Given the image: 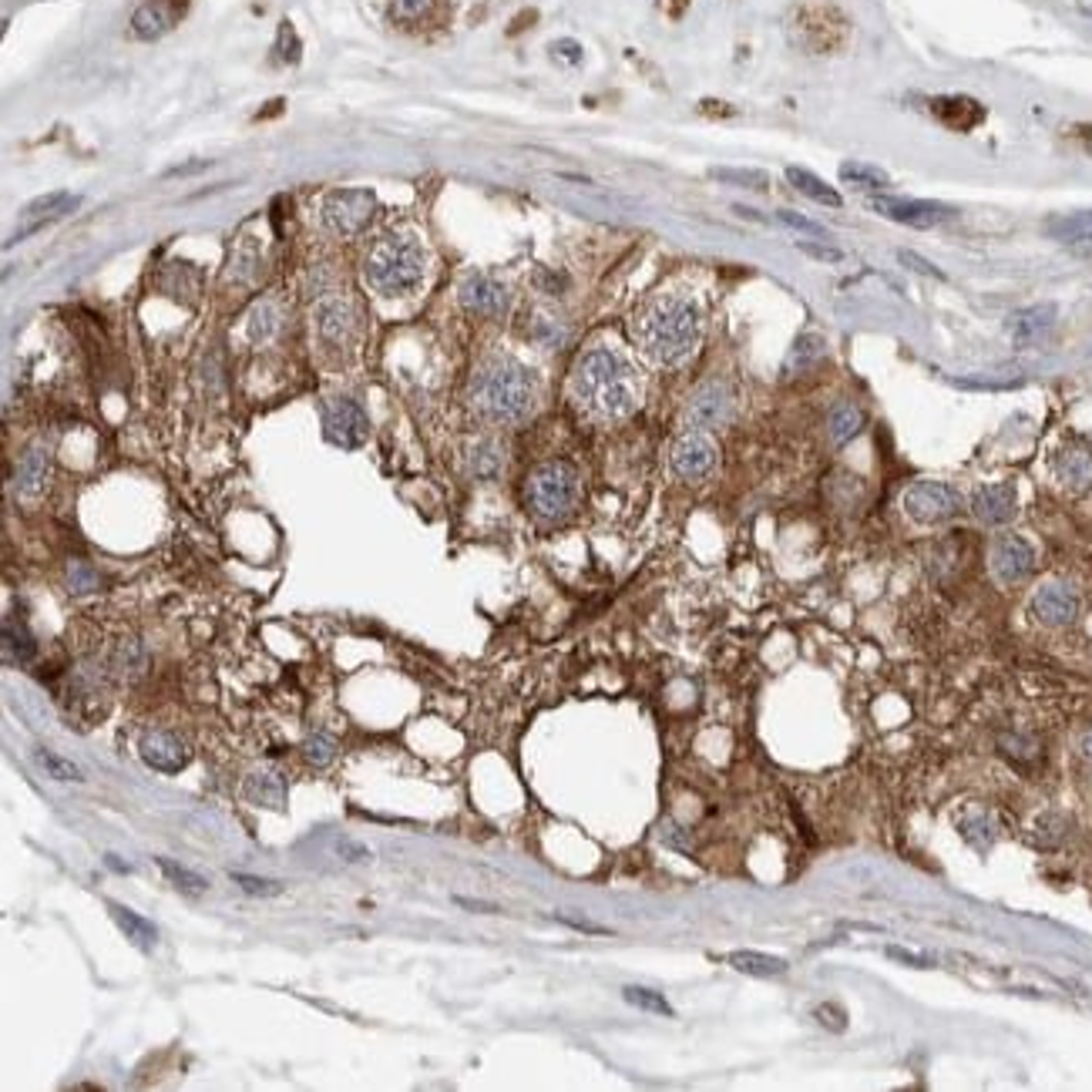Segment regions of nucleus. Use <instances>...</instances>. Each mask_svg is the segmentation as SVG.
<instances>
[{"label": "nucleus", "mask_w": 1092, "mask_h": 1092, "mask_svg": "<svg viewBox=\"0 0 1092 1092\" xmlns=\"http://www.w3.org/2000/svg\"><path fill=\"white\" fill-rule=\"evenodd\" d=\"M71 575H74V589L78 592H88L94 586L91 572H84V565H71Z\"/></svg>", "instance_id": "obj_49"}, {"label": "nucleus", "mask_w": 1092, "mask_h": 1092, "mask_svg": "<svg viewBox=\"0 0 1092 1092\" xmlns=\"http://www.w3.org/2000/svg\"><path fill=\"white\" fill-rule=\"evenodd\" d=\"M457 303L474 316H501L511 306V290L487 273H467L457 286Z\"/></svg>", "instance_id": "obj_12"}, {"label": "nucleus", "mask_w": 1092, "mask_h": 1092, "mask_svg": "<svg viewBox=\"0 0 1092 1092\" xmlns=\"http://www.w3.org/2000/svg\"><path fill=\"white\" fill-rule=\"evenodd\" d=\"M569 394L575 407L596 420H622L639 407L642 377L626 353L616 347H589L575 360Z\"/></svg>", "instance_id": "obj_1"}, {"label": "nucleus", "mask_w": 1092, "mask_h": 1092, "mask_svg": "<svg viewBox=\"0 0 1092 1092\" xmlns=\"http://www.w3.org/2000/svg\"><path fill=\"white\" fill-rule=\"evenodd\" d=\"M716 461H720V451L706 430H686L669 451V471L686 484L706 481L716 471Z\"/></svg>", "instance_id": "obj_8"}, {"label": "nucleus", "mask_w": 1092, "mask_h": 1092, "mask_svg": "<svg viewBox=\"0 0 1092 1092\" xmlns=\"http://www.w3.org/2000/svg\"><path fill=\"white\" fill-rule=\"evenodd\" d=\"M233 880H236L239 887L246 890V894H253V897H276V894H280V890H283L280 880H266V877H253V874H239V870L233 874Z\"/></svg>", "instance_id": "obj_41"}, {"label": "nucleus", "mask_w": 1092, "mask_h": 1092, "mask_svg": "<svg viewBox=\"0 0 1092 1092\" xmlns=\"http://www.w3.org/2000/svg\"><path fill=\"white\" fill-rule=\"evenodd\" d=\"M1082 753H1086L1089 760H1092V730H1089L1086 736H1082Z\"/></svg>", "instance_id": "obj_53"}, {"label": "nucleus", "mask_w": 1092, "mask_h": 1092, "mask_svg": "<svg viewBox=\"0 0 1092 1092\" xmlns=\"http://www.w3.org/2000/svg\"><path fill=\"white\" fill-rule=\"evenodd\" d=\"M280 54H283L290 64L300 61V54H303V51H300V37H296L293 24H280Z\"/></svg>", "instance_id": "obj_43"}, {"label": "nucleus", "mask_w": 1092, "mask_h": 1092, "mask_svg": "<svg viewBox=\"0 0 1092 1092\" xmlns=\"http://www.w3.org/2000/svg\"><path fill=\"white\" fill-rule=\"evenodd\" d=\"M158 867H161V874L171 880V884L189 890V894H203V890H209V880L203 874H196V870L186 867V864H175V860H168V857H158Z\"/></svg>", "instance_id": "obj_33"}, {"label": "nucleus", "mask_w": 1092, "mask_h": 1092, "mask_svg": "<svg viewBox=\"0 0 1092 1092\" xmlns=\"http://www.w3.org/2000/svg\"><path fill=\"white\" fill-rule=\"evenodd\" d=\"M723 962L743 975H756V979H773V975H783L790 969L787 958L763 955V952H730V955H723Z\"/></svg>", "instance_id": "obj_26"}, {"label": "nucleus", "mask_w": 1092, "mask_h": 1092, "mask_svg": "<svg viewBox=\"0 0 1092 1092\" xmlns=\"http://www.w3.org/2000/svg\"><path fill=\"white\" fill-rule=\"evenodd\" d=\"M817 1019L827 1025V1029H833V1032L844 1029V1012L833 1009V1005H823V1009H817Z\"/></svg>", "instance_id": "obj_48"}, {"label": "nucleus", "mask_w": 1092, "mask_h": 1092, "mask_svg": "<svg viewBox=\"0 0 1092 1092\" xmlns=\"http://www.w3.org/2000/svg\"><path fill=\"white\" fill-rule=\"evenodd\" d=\"M1086 233H1092V209H1089V213L1062 216V219H1056V223L1049 226V236L1066 239V243H1076V239L1086 236Z\"/></svg>", "instance_id": "obj_35"}, {"label": "nucleus", "mask_w": 1092, "mask_h": 1092, "mask_svg": "<svg viewBox=\"0 0 1092 1092\" xmlns=\"http://www.w3.org/2000/svg\"><path fill=\"white\" fill-rule=\"evenodd\" d=\"M897 260H901V266H907V270H915V273H925V276H935V280H945V273L938 270V266L928 263L925 256L912 253V249H901V253H897Z\"/></svg>", "instance_id": "obj_42"}, {"label": "nucleus", "mask_w": 1092, "mask_h": 1092, "mask_svg": "<svg viewBox=\"0 0 1092 1092\" xmlns=\"http://www.w3.org/2000/svg\"><path fill=\"white\" fill-rule=\"evenodd\" d=\"M787 178H790V186H793V189L803 192V196L813 199V203H820V206H827V209H840V206H844V199H840V192L833 189V186H827V181H823L820 175H813L810 168L790 165V168H787Z\"/></svg>", "instance_id": "obj_27"}, {"label": "nucleus", "mask_w": 1092, "mask_h": 1092, "mask_svg": "<svg viewBox=\"0 0 1092 1092\" xmlns=\"http://www.w3.org/2000/svg\"><path fill=\"white\" fill-rule=\"evenodd\" d=\"M373 213H377V199L367 189H337L323 199L320 219L330 233L337 236H357L370 226Z\"/></svg>", "instance_id": "obj_7"}, {"label": "nucleus", "mask_w": 1092, "mask_h": 1092, "mask_svg": "<svg viewBox=\"0 0 1092 1092\" xmlns=\"http://www.w3.org/2000/svg\"><path fill=\"white\" fill-rule=\"evenodd\" d=\"M323 424H327V437L340 447H360L370 434L367 414H363V407L350 397L333 400L327 407V414H323Z\"/></svg>", "instance_id": "obj_15"}, {"label": "nucleus", "mask_w": 1092, "mask_h": 1092, "mask_svg": "<svg viewBox=\"0 0 1092 1092\" xmlns=\"http://www.w3.org/2000/svg\"><path fill=\"white\" fill-rule=\"evenodd\" d=\"M887 958H897V962H907V965H918V969H932V958L925 955H915V952H901V948H884Z\"/></svg>", "instance_id": "obj_47"}, {"label": "nucleus", "mask_w": 1092, "mask_h": 1092, "mask_svg": "<svg viewBox=\"0 0 1092 1092\" xmlns=\"http://www.w3.org/2000/svg\"><path fill=\"white\" fill-rule=\"evenodd\" d=\"M303 753H306V760H310L313 766H327V763L333 760V753H337V743H333V736H330V733H320V730H316L313 736H306Z\"/></svg>", "instance_id": "obj_38"}, {"label": "nucleus", "mask_w": 1092, "mask_h": 1092, "mask_svg": "<svg viewBox=\"0 0 1092 1092\" xmlns=\"http://www.w3.org/2000/svg\"><path fill=\"white\" fill-rule=\"evenodd\" d=\"M820 353H823V340H820V337H813V333H807V337H800L797 343H793V350H790L787 367H783V373H787V377H790V373L807 370L810 363L820 357Z\"/></svg>", "instance_id": "obj_34"}, {"label": "nucleus", "mask_w": 1092, "mask_h": 1092, "mask_svg": "<svg viewBox=\"0 0 1092 1092\" xmlns=\"http://www.w3.org/2000/svg\"><path fill=\"white\" fill-rule=\"evenodd\" d=\"M989 565H992V575L1002 582V586H1019V582H1025L1032 572H1036V549H1032V541L1022 538V534H1002V538H995V544H992Z\"/></svg>", "instance_id": "obj_10"}, {"label": "nucleus", "mask_w": 1092, "mask_h": 1092, "mask_svg": "<svg viewBox=\"0 0 1092 1092\" xmlns=\"http://www.w3.org/2000/svg\"><path fill=\"white\" fill-rule=\"evenodd\" d=\"M579 471L569 461H544L524 481V501L538 518L562 521L579 504Z\"/></svg>", "instance_id": "obj_5"}, {"label": "nucleus", "mask_w": 1092, "mask_h": 1092, "mask_svg": "<svg viewBox=\"0 0 1092 1092\" xmlns=\"http://www.w3.org/2000/svg\"><path fill=\"white\" fill-rule=\"evenodd\" d=\"M246 800L266 810H283L286 803V780L276 770H256L246 777Z\"/></svg>", "instance_id": "obj_23"}, {"label": "nucleus", "mask_w": 1092, "mask_h": 1092, "mask_svg": "<svg viewBox=\"0 0 1092 1092\" xmlns=\"http://www.w3.org/2000/svg\"><path fill=\"white\" fill-rule=\"evenodd\" d=\"M276 330V313L270 303H260L253 313H249V337H253L256 343L260 340H270Z\"/></svg>", "instance_id": "obj_40"}, {"label": "nucleus", "mask_w": 1092, "mask_h": 1092, "mask_svg": "<svg viewBox=\"0 0 1092 1092\" xmlns=\"http://www.w3.org/2000/svg\"><path fill=\"white\" fill-rule=\"evenodd\" d=\"M111 915H114V922H118L121 932L128 935V942H135L141 952H151V948H155V942H158L155 925L145 922V918H141L138 912H131V907H121V904H111Z\"/></svg>", "instance_id": "obj_29"}, {"label": "nucleus", "mask_w": 1092, "mask_h": 1092, "mask_svg": "<svg viewBox=\"0 0 1092 1092\" xmlns=\"http://www.w3.org/2000/svg\"><path fill=\"white\" fill-rule=\"evenodd\" d=\"M434 14V0H390V17L397 24H417Z\"/></svg>", "instance_id": "obj_36"}, {"label": "nucleus", "mask_w": 1092, "mask_h": 1092, "mask_svg": "<svg viewBox=\"0 0 1092 1092\" xmlns=\"http://www.w3.org/2000/svg\"><path fill=\"white\" fill-rule=\"evenodd\" d=\"M874 209L887 216L890 223H901L912 229H935L945 223H955L958 209L945 203H928V199H874Z\"/></svg>", "instance_id": "obj_11"}, {"label": "nucleus", "mask_w": 1092, "mask_h": 1092, "mask_svg": "<svg viewBox=\"0 0 1092 1092\" xmlns=\"http://www.w3.org/2000/svg\"><path fill=\"white\" fill-rule=\"evenodd\" d=\"M78 203H81V199L78 196H68V192H54V196L34 199V203L21 213V229H17V239L31 236L34 229H41L47 223H57V219H64L68 213H74V209H78Z\"/></svg>", "instance_id": "obj_19"}, {"label": "nucleus", "mask_w": 1092, "mask_h": 1092, "mask_svg": "<svg viewBox=\"0 0 1092 1092\" xmlns=\"http://www.w3.org/2000/svg\"><path fill=\"white\" fill-rule=\"evenodd\" d=\"M424 246L410 233H383L363 256V276L377 296H407L424 280Z\"/></svg>", "instance_id": "obj_4"}, {"label": "nucleus", "mask_w": 1092, "mask_h": 1092, "mask_svg": "<svg viewBox=\"0 0 1092 1092\" xmlns=\"http://www.w3.org/2000/svg\"><path fill=\"white\" fill-rule=\"evenodd\" d=\"M622 995H626V1002L636 1005V1009H646V1012H656V1015H673V1005H669L659 992L636 989V985H632V989H626Z\"/></svg>", "instance_id": "obj_39"}, {"label": "nucleus", "mask_w": 1092, "mask_h": 1092, "mask_svg": "<svg viewBox=\"0 0 1092 1092\" xmlns=\"http://www.w3.org/2000/svg\"><path fill=\"white\" fill-rule=\"evenodd\" d=\"M47 464H51V454H47L44 444L27 447V454L17 464V491L24 497H34L47 481Z\"/></svg>", "instance_id": "obj_25"}, {"label": "nucleus", "mask_w": 1092, "mask_h": 1092, "mask_svg": "<svg viewBox=\"0 0 1092 1092\" xmlns=\"http://www.w3.org/2000/svg\"><path fill=\"white\" fill-rule=\"evenodd\" d=\"M108 867H111V870H124V874H128V870H131L128 864H121V860L114 857V854H108Z\"/></svg>", "instance_id": "obj_51"}, {"label": "nucleus", "mask_w": 1092, "mask_h": 1092, "mask_svg": "<svg viewBox=\"0 0 1092 1092\" xmlns=\"http://www.w3.org/2000/svg\"><path fill=\"white\" fill-rule=\"evenodd\" d=\"M1079 592L1069 586V582H1046V586L1036 589L1032 596V616H1036L1042 626L1062 629L1072 626L1079 619Z\"/></svg>", "instance_id": "obj_13"}, {"label": "nucleus", "mask_w": 1092, "mask_h": 1092, "mask_svg": "<svg viewBox=\"0 0 1092 1092\" xmlns=\"http://www.w3.org/2000/svg\"><path fill=\"white\" fill-rule=\"evenodd\" d=\"M840 178H844L847 186L867 189V192H884V189H890V175H887V171L867 165V161H844V165H840Z\"/></svg>", "instance_id": "obj_32"}, {"label": "nucleus", "mask_w": 1092, "mask_h": 1092, "mask_svg": "<svg viewBox=\"0 0 1092 1092\" xmlns=\"http://www.w3.org/2000/svg\"><path fill=\"white\" fill-rule=\"evenodd\" d=\"M632 330H636L639 350L656 367H683L703 340V310L689 296L669 293L649 303L636 316Z\"/></svg>", "instance_id": "obj_2"}, {"label": "nucleus", "mask_w": 1092, "mask_h": 1092, "mask_svg": "<svg viewBox=\"0 0 1092 1092\" xmlns=\"http://www.w3.org/2000/svg\"><path fill=\"white\" fill-rule=\"evenodd\" d=\"M181 11H186V0H145L138 7L135 17H131V31H135L141 41H151V37H161L165 31L178 24Z\"/></svg>", "instance_id": "obj_18"}, {"label": "nucleus", "mask_w": 1092, "mask_h": 1092, "mask_svg": "<svg viewBox=\"0 0 1092 1092\" xmlns=\"http://www.w3.org/2000/svg\"><path fill=\"white\" fill-rule=\"evenodd\" d=\"M1052 477L1072 494H1086L1092 487V444L1069 440L1052 457Z\"/></svg>", "instance_id": "obj_14"}, {"label": "nucleus", "mask_w": 1092, "mask_h": 1092, "mask_svg": "<svg viewBox=\"0 0 1092 1092\" xmlns=\"http://www.w3.org/2000/svg\"><path fill=\"white\" fill-rule=\"evenodd\" d=\"M316 330L327 343H347L353 333V306L340 296L316 306Z\"/></svg>", "instance_id": "obj_20"}, {"label": "nucleus", "mask_w": 1092, "mask_h": 1092, "mask_svg": "<svg viewBox=\"0 0 1092 1092\" xmlns=\"http://www.w3.org/2000/svg\"><path fill=\"white\" fill-rule=\"evenodd\" d=\"M504 471V447L491 437H481L467 447V474L474 481H494Z\"/></svg>", "instance_id": "obj_24"}, {"label": "nucleus", "mask_w": 1092, "mask_h": 1092, "mask_svg": "<svg viewBox=\"0 0 1092 1092\" xmlns=\"http://www.w3.org/2000/svg\"><path fill=\"white\" fill-rule=\"evenodd\" d=\"M777 219H780V223L793 226V229H800V233H810V236H823L820 223H813V219H807V216H797V213H777Z\"/></svg>", "instance_id": "obj_46"}, {"label": "nucleus", "mask_w": 1092, "mask_h": 1092, "mask_svg": "<svg viewBox=\"0 0 1092 1092\" xmlns=\"http://www.w3.org/2000/svg\"><path fill=\"white\" fill-rule=\"evenodd\" d=\"M138 750H141V760H145L151 770H161V773L186 770L189 760H192L189 746L181 743L175 733H168V730H151V733H145V736H141Z\"/></svg>", "instance_id": "obj_17"}, {"label": "nucleus", "mask_w": 1092, "mask_h": 1092, "mask_svg": "<svg viewBox=\"0 0 1092 1092\" xmlns=\"http://www.w3.org/2000/svg\"><path fill=\"white\" fill-rule=\"evenodd\" d=\"M797 249H800V253L813 256V260H820V263H840V260H844V253H840V249H833V246H817V243H797Z\"/></svg>", "instance_id": "obj_45"}, {"label": "nucleus", "mask_w": 1092, "mask_h": 1092, "mask_svg": "<svg viewBox=\"0 0 1092 1092\" xmlns=\"http://www.w3.org/2000/svg\"><path fill=\"white\" fill-rule=\"evenodd\" d=\"M860 427H864V414H860V407H854V404H837V407L830 410L827 430H830V444L833 447H844L847 440H854L860 434Z\"/></svg>", "instance_id": "obj_30"}, {"label": "nucleus", "mask_w": 1092, "mask_h": 1092, "mask_svg": "<svg viewBox=\"0 0 1092 1092\" xmlns=\"http://www.w3.org/2000/svg\"><path fill=\"white\" fill-rule=\"evenodd\" d=\"M1052 323H1056V306L1042 303V306H1032V310L1015 313L1009 320V333H1012V340L1019 343V347H1025V343L1046 337V333L1052 330Z\"/></svg>", "instance_id": "obj_22"}, {"label": "nucleus", "mask_w": 1092, "mask_h": 1092, "mask_svg": "<svg viewBox=\"0 0 1092 1092\" xmlns=\"http://www.w3.org/2000/svg\"><path fill=\"white\" fill-rule=\"evenodd\" d=\"M1079 135H1082V145H1086V148H1089V155H1092V124H1089V128H1082Z\"/></svg>", "instance_id": "obj_52"}, {"label": "nucleus", "mask_w": 1092, "mask_h": 1092, "mask_svg": "<svg viewBox=\"0 0 1092 1092\" xmlns=\"http://www.w3.org/2000/svg\"><path fill=\"white\" fill-rule=\"evenodd\" d=\"M723 181H736V186H753V189H766V181L760 171H736V168H720L716 171Z\"/></svg>", "instance_id": "obj_44"}, {"label": "nucleus", "mask_w": 1092, "mask_h": 1092, "mask_svg": "<svg viewBox=\"0 0 1092 1092\" xmlns=\"http://www.w3.org/2000/svg\"><path fill=\"white\" fill-rule=\"evenodd\" d=\"M932 111H935L938 121H945L948 128H955V131H969V128H975V124L985 118L982 104L972 101V98H965V94H952V98H935L932 101Z\"/></svg>", "instance_id": "obj_21"}, {"label": "nucleus", "mask_w": 1092, "mask_h": 1092, "mask_svg": "<svg viewBox=\"0 0 1092 1092\" xmlns=\"http://www.w3.org/2000/svg\"><path fill=\"white\" fill-rule=\"evenodd\" d=\"M901 507L918 524H945L962 514V494L945 481H915L901 494Z\"/></svg>", "instance_id": "obj_6"}, {"label": "nucleus", "mask_w": 1092, "mask_h": 1092, "mask_svg": "<svg viewBox=\"0 0 1092 1092\" xmlns=\"http://www.w3.org/2000/svg\"><path fill=\"white\" fill-rule=\"evenodd\" d=\"M34 653H37V646H34L31 632H27L21 622L7 619L4 622V659H7V663L24 666V663H31Z\"/></svg>", "instance_id": "obj_31"}, {"label": "nucleus", "mask_w": 1092, "mask_h": 1092, "mask_svg": "<svg viewBox=\"0 0 1092 1092\" xmlns=\"http://www.w3.org/2000/svg\"><path fill=\"white\" fill-rule=\"evenodd\" d=\"M555 54L572 57V64H575V61H582V51H579V44H575V41H559V44H555Z\"/></svg>", "instance_id": "obj_50"}, {"label": "nucleus", "mask_w": 1092, "mask_h": 1092, "mask_svg": "<svg viewBox=\"0 0 1092 1092\" xmlns=\"http://www.w3.org/2000/svg\"><path fill=\"white\" fill-rule=\"evenodd\" d=\"M969 504H972V514L982 524L999 528V524H1009L1015 518V511H1019V494H1015L1012 484H982V487H975Z\"/></svg>", "instance_id": "obj_16"}, {"label": "nucleus", "mask_w": 1092, "mask_h": 1092, "mask_svg": "<svg viewBox=\"0 0 1092 1092\" xmlns=\"http://www.w3.org/2000/svg\"><path fill=\"white\" fill-rule=\"evenodd\" d=\"M538 404V377L514 357H491L474 370L471 407L487 424H521Z\"/></svg>", "instance_id": "obj_3"}, {"label": "nucleus", "mask_w": 1092, "mask_h": 1092, "mask_svg": "<svg viewBox=\"0 0 1092 1092\" xmlns=\"http://www.w3.org/2000/svg\"><path fill=\"white\" fill-rule=\"evenodd\" d=\"M733 420V390L723 380H710L689 397L683 410V427L686 430H720Z\"/></svg>", "instance_id": "obj_9"}, {"label": "nucleus", "mask_w": 1092, "mask_h": 1092, "mask_svg": "<svg viewBox=\"0 0 1092 1092\" xmlns=\"http://www.w3.org/2000/svg\"><path fill=\"white\" fill-rule=\"evenodd\" d=\"M37 760H41V766L51 773L54 780H64V783H81L84 780L81 766H74L71 760H64V756H57L51 750H41V753H37Z\"/></svg>", "instance_id": "obj_37"}, {"label": "nucleus", "mask_w": 1092, "mask_h": 1092, "mask_svg": "<svg viewBox=\"0 0 1092 1092\" xmlns=\"http://www.w3.org/2000/svg\"><path fill=\"white\" fill-rule=\"evenodd\" d=\"M958 833H962L972 847L989 850L995 840H999V820H995L989 810H972L969 817L958 820Z\"/></svg>", "instance_id": "obj_28"}]
</instances>
